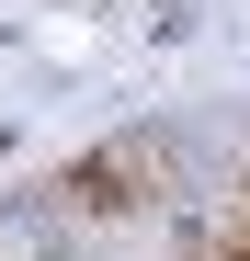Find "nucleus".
Segmentation results:
<instances>
[{
	"label": "nucleus",
	"mask_w": 250,
	"mask_h": 261,
	"mask_svg": "<svg viewBox=\"0 0 250 261\" xmlns=\"http://www.w3.org/2000/svg\"><path fill=\"white\" fill-rule=\"evenodd\" d=\"M159 193H171V148H159V137H103V148H80L57 170V204L68 216H137Z\"/></svg>",
	"instance_id": "1"
},
{
	"label": "nucleus",
	"mask_w": 250,
	"mask_h": 261,
	"mask_svg": "<svg viewBox=\"0 0 250 261\" xmlns=\"http://www.w3.org/2000/svg\"><path fill=\"white\" fill-rule=\"evenodd\" d=\"M193 261H250V239H205V250H193Z\"/></svg>",
	"instance_id": "2"
}]
</instances>
